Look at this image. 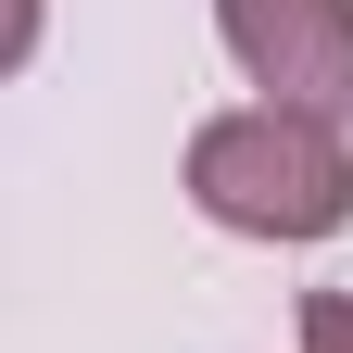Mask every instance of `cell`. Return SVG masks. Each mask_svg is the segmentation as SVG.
I'll list each match as a JSON object with an SVG mask.
<instances>
[{
    "label": "cell",
    "instance_id": "3957f363",
    "mask_svg": "<svg viewBox=\"0 0 353 353\" xmlns=\"http://www.w3.org/2000/svg\"><path fill=\"white\" fill-rule=\"evenodd\" d=\"M38 26H51V0H0V76L38 63Z\"/></svg>",
    "mask_w": 353,
    "mask_h": 353
},
{
    "label": "cell",
    "instance_id": "7a4b0ae2",
    "mask_svg": "<svg viewBox=\"0 0 353 353\" xmlns=\"http://www.w3.org/2000/svg\"><path fill=\"white\" fill-rule=\"evenodd\" d=\"M214 38L278 114L353 139V0H214Z\"/></svg>",
    "mask_w": 353,
    "mask_h": 353
},
{
    "label": "cell",
    "instance_id": "277c9868",
    "mask_svg": "<svg viewBox=\"0 0 353 353\" xmlns=\"http://www.w3.org/2000/svg\"><path fill=\"white\" fill-rule=\"evenodd\" d=\"M303 353H353V290H316V303H303Z\"/></svg>",
    "mask_w": 353,
    "mask_h": 353
},
{
    "label": "cell",
    "instance_id": "6da1fadb",
    "mask_svg": "<svg viewBox=\"0 0 353 353\" xmlns=\"http://www.w3.org/2000/svg\"><path fill=\"white\" fill-rule=\"evenodd\" d=\"M190 202L228 240H290V252L341 240L353 228V139L316 114H278V101L202 114L190 126Z\"/></svg>",
    "mask_w": 353,
    "mask_h": 353
}]
</instances>
